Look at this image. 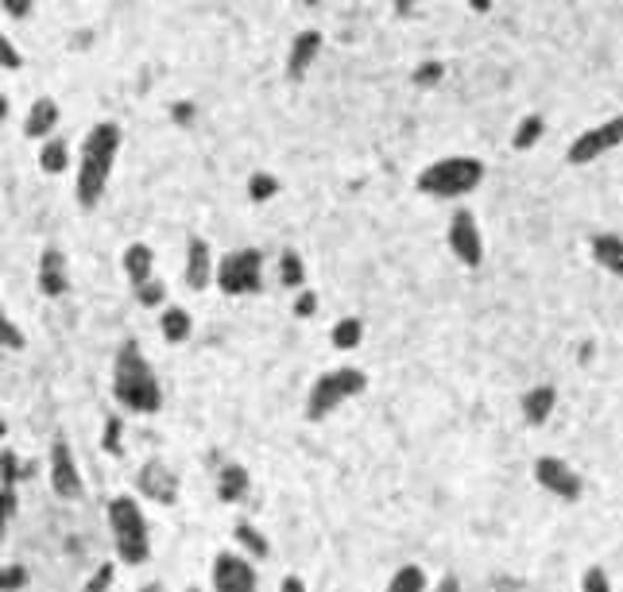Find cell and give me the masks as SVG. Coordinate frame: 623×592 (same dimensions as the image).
I'll list each match as a JSON object with an SVG mask.
<instances>
[{
	"label": "cell",
	"mask_w": 623,
	"mask_h": 592,
	"mask_svg": "<svg viewBox=\"0 0 623 592\" xmlns=\"http://www.w3.org/2000/svg\"><path fill=\"white\" fill-rule=\"evenodd\" d=\"M113 399L128 414L163 411V387H159L156 368H151V361L136 341H124L113 356Z\"/></svg>",
	"instance_id": "cell-1"
},
{
	"label": "cell",
	"mask_w": 623,
	"mask_h": 592,
	"mask_svg": "<svg viewBox=\"0 0 623 592\" xmlns=\"http://www.w3.org/2000/svg\"><path fill=\"white\" fill-rule=\"evenodd\" d=\"M116 151H121V124L101 121L90 128L82 144V159H78V206L93 209L101 202L109 186V174H113Z\"/></svg>",
	"instance_id": "cell-2"
},
{
	"label": "cell",
	"mask_w": 623,
	"mask_h": 592,
	"mask_svg": "<svg viewBox=\"0 0 623 592\" xmlns=\"http://www.w3.org/2000/svg\"><path fill=\"white\" fill-rule=\"evenodd\" d=\"M109 538H113L116 561L124 566H148L151 561V523L144 515L140 500L132 496H113L105 508Z\"/></svg>",
	"instance_id": "cell-3"
},
{
	"label": "cell",
	"mask_w": 623,
	"mask_h": 592,
	"mask_svg": "<svg viewBox=\"0 0 623 592\" xmlns=\"http://www.w3.org/2000/svg\"><path fill=\"white\" fill-rule=\"evenodd\" d=\"M484 182V163L476 156H445L434 159L419 171L415 179V190L427 197H438V202H457V197L473 194Z\"/></svg>",
	"instance_id": "cell-4"
},
{
	"label": "cell",
	"mask_w": 623,
	"mask_h": 592,
	"mask_svg": "<svg viewBox=\"0 0 623 592\" xmlns=\"http://www.w3.org/2000/svg\"><path fill=\"white\" fill-rule=\"evenodd\" d=\"M369 391V376L364 368H329L314 379L310 395H306V422H326L337 407H344L349 399H361Z\"/></svg>",
	"instance_id": "cell-5"
},
{
	"label": "cell",
	"mask_w": 623,
	"mask_h": 592,
	"mask_svg": "<svg viewBox=\"0 0 623 592\" xmlns=\"http://www.w3.org/2000/svg\"><path fill=\"white\" fill-rule=\"evenodd\" d=\"M214 283L222 287V295L229 298L256 295V291L263 287V252H256V248H237V252L222 255Z\"/></svg>",
	"instance_id": "cell-6"
},
{
	"label": "cell",
	"mask_w": 623,
	"mask_h": 592,
	"mask_svg": "<svg viewBox=\"0 0 623 592\" xmlns=\"http://www.w3.org/2000/svg\"><path fill=\"white\" fill-rule=\"evenodd\" d=\"M47 480H50V492L66 503H78L86 500V480L82 469H78V457H75V445L66 442V434L50 437V449H47Z\"/></svg>",
	"instance_id": "cell-7"
},
{
	"label": "cell",
	"mask_w": 623,
	"mask_h": 592,
	"mask_svg": "<svg viewBox=\"0 0 623 592\" xmlns=\"http://www.w3.org/2000/svg\"><path fill=\"white\" fill-rule=\"evenodd\" d=\"M531 473H534V485H539L546 496H554V500L577 503L585 496V477L569 465V460L550 457L546 453V457H534Z\"/></svg>",
	"instance_id": "cell-8"
},
{
	"label": "cell",
	"mask_w": 623,
	"mask_h": 592,
	"mask_svg": "<svg viewBox=\"0 0 623 592\" xmlns=\"http://www.w3.org/2000/svg\"><path fill=\"white\" fill-rule=\"evenodd\" d=\"M615 148H623V116H612V121L585 128L581 136L569 144L566 159H569V167H589V163L604 159L608 151H615Z\"/></svg>",
	"instance_id": "cell-9"
},
{
	"label": "cell",
	"mask_w": 623,
	"mask_h": 592,
	"mask_svg": "<svg viewBox=\"0 0 623 592\" xmlns=\"http://www.w3.org/2000/svg\"><path fill=\"white\" fill-rule=\"evenodd\" d=\"M209 584H214V592H256L260 573H256V561L240 550H222L209 566Z\"/></svg>",
	"instance_id": "cell-10"
},
{
	"label": "cell",
	"mask_w": 623,
	"mask_h": 592,
	"mask_svg": "<svg viewBox=\"0 0 623 592\" xmlns=\"http://www.w3.org/2000/svg\"><path fill=\"white\" fill-rule=\"evenodd\" d=\"M445 244H450L453 260L461 267H480L484 263V237H480V225L468 209H457L450 217V229H445Z\"/></svg>",
	"instance_id": "cell-11"
},
{
	"label": "cell",
	"mask_w": 623,
	"mask_h": 592,
	"mask_svg": "<svg viewBox=\"0 0 623 592\" xmlns=\"http://www.w3.org/2000/svg\"><path fill=\"white\" fill-rule=\"evenodd\" d=\"M136 488H140L144 500L159 503V508H174L179 503V477H174V469L163 465V460H148L140 469V477H136Z\"/></svg>",
	"instance_id": "cell-12"
},
{
	"label": "cell",
	"mask_w": 623,
	"mask_h": 592,
	"mask_svg": "<svg viewBox=\"0 0 623 592\" xmlns=\"http://www.w3.org/2000/svg\"><path fill=\"white\" fill-rule=\"evenodd\" d=\"M35 283L47 298H63L70 291V263L55 244L39 252V267H35Z\"/></svg>",
	"instance_id": "cell-13"
},
{
	"label": "cell",
	"mask_w": 623,
	"mask_h": 592,
	"mask_svg": "<svg viewBox=\"0 0 623 592\" xmlns=\"http://www.w3.org/2000/svg\"><path fill=\"white\" fill-rule=\"evenodd\" d=\"M186 287L190 291H205L214 283V272H217V260H214V248L205 237H190L186 240Z\"/></svg>",
	"instance_id": "cell-14"
},
{
	"label": "cell",
	"mask_w": 623,
	"mask_h": 592,
	"mask_svg": "<svg viewBox=\"0 0 623 592\" xmlns=\"http://www.w3.org/2000/svg\"><path fill=\"white\" fill-rule=\"evenodd\" d=\"M523 422L526 426H546L550 414H554V407H558V387L554 384H539L531 387V391L523 395Z\"/></svg>",
	"instance_id": "cell-15"
},
{
	"label": "cell",
	"mask_w": 623,
	"mask_h": 592,
	"mask_svg": "<svg viewBox=\"0 0 623 592\" xmlns=\"http://www.w3.org/2000/svg\"><path fill=\"white\" fill-rule=\"evenodd\" d=\"M589 252H592V263H600L608 275L623 280V237L620 232H597L589 240Z\"/></svg>",
	"instance_id": "cell-16"
},
{
	"label": "cell",
	"mask_w": 623,
	"mask_h": 592,
	"mask_svg": "<svg viewBox=\"0 0 623 592\" xmlns=\"http://www.w3.org/2000/svg\"><path fill=\"white\" fill-rule=\"evenodd\" d=\"M121 267H124V275H128L132 287H140V283L156 280V252H151L148 244H128L121 255Z\"/></svg>",
	"instance_id": "cell-17"
},
{
	"label": "cell",
	"mask_w": 623,
	"mask_h": 592,
	"mask_svg": "<svg viewBox=\"0 0 623 592\" xmlns=\"http://www.w3.org/2000/svg\"><path fill=\"white\" fill-rule=\"evenodd\" d=\"M248 492H252V477H248V469L245 465H237V460H229V465L217 473V500L240 503V500H248Z\"/></svg>",
	"instance_id": "cell-18"
},
{
	"label": "cell",
	"mask_w": 623,
	"mask_h": 592,
	"mask_svg": "<svg viewBox=\"0 0 623 592\" xmlns=\"http://www.w3.org/2000/svg\"><path fill=\"white\" fill-rule=\"evenodd\" d=\"M321 50V35L318 32H298L295 43H291V55H287V75L295 78H306V70L314 66V58H318Z\"/></svg>",
	"instance_id": "cell-19"
},
{
	"label": "cell",
	"mask_w": 623,
	"mask_h": 592,
	"mask_svg": "<svg viewBox=\"0 0 623 592\" xmlns=\"http://www.w3.org/2000/svg\"><path fill=\"white\" fill-rule=\"evenodd\" d=\"M159 333H163L167 345H182L194 333V321H190V314L182 306H163L159 310Z\"/></svg>",
	"instance_id": "cell-20"
},
{
	"label": "cell",
	"mask_w": 623,
	"mask_h": 592,
	"mask_svg": "<svg viewBox=\"0 0 623 592\" xmlns=\"http://www.w3.org/2000/svg\"><path fill=\"white\" fill-rule=\"evenodd\" d=\"M233 538H237V546H240V554H245V558H252V561H268L271 558V543L263 538L260 526H252L248 519H240V523L233 526Z\"/></svg>",
	"instance_id": "cell-21"
},
{
	"label": "cell",
	"mask_w": 623,
	"mask_h": 592,
	"mask_svg": "<svg viewBox=\"0 0 623 592\" xmlns=\"http://www.w3.org/2000/svg\"><path fill=\"white\" fill-rule=\"evenodd\" d=\"M55 128H58V105L50 98H39L32 105V113H27V121H24V136L39 140V136H50Z\"/></svg>",
	"instance_id": "cell-22"
},
{
	"label": "cell",
	"mask_w": 623,
	"mask_h": 592,
	"mask_svg": "<svg viewBox=\"0 0 623 592\" xmlns=\"http://www.w3.org/2000/svg\"><path fill=\"white\" fill-rule=\"evenodd\" d=\"M384 592H430V577L427 569L419 566V561H407V566H399L392 573V581H387Z\"/></svg>",
	"instance_id": "cell-23"
},
{
	"label": "cell",
	"mask_w": 623,
	"mask_h": 592,
	"mask_svg": "<svg viewBox=\"0 0 623 592\" xmlns=\"http://www.w3.org/2000/svg\"><path fill=\"white\" fill-rule=\"evenodd\" d=\"M361 341H364L361 318H341V321H333V329H329V345H333L337 353H353V349H361Z\"/></svg>",
	"instance_id": "cell-24"
},
{
	"label": "cell",
	"mask_w": 623,
	"mask_h": 592,
	"mask_svg": "<svg viewBox=\"0 0 623 592\" xmlns=\"http://www.w3.org/2000/svg\"><path fill=\"white\" fill-rule=\"evenodd\" d=\"M280 283L287 291H303L306 287V260L295 252V248H287V252L280 255Z\"/></svg>",
	"instance_id": "cell-25"
},
{
	"label": "cell",
	"mask_w": 623,
	"mask_h": 592,
	"mask_svg": "<svg viewBox=\"0 0 623 592\" xmlns=\"http://www.w3.org/2000/svg\"><path fill=\"white\" fill-rule=\"evenodd\" d=\"M66 163H70V144H66L63 136H50V140L43 144V151H39V167L47 174H63Z\"/></svg>",
	"instance_id": "cell-26"
},
{
	"label": "cell",
	"mask_w": 623,
	"mask_h": 592,
	"mask_svg": "<svg viewBox=\"0 0 623 592\" xmlns=\"http://www.w3.org/2000/svg\"><path fill=\"white\" fill-rule=\"evenodd\" d=\"M35 465H24L12 449H0V488H16L20 480L32 477Z\"/></svg>",
	"instance_id": "cell-27"
},
{
	"label": "cell",
	"mask_w": 623,
	"mask_h": 592,
	"mask_svg": "<svg viewBox=\"0 0 623 592\" xmlns=\"http://www.w3.org/2000/svg\"><path fill=\"white\" fill-rule=\"evenodd\" d=\"M542 132H546V121L542 116H523L516 128V136H511V148L516 151H531L534 144L542 140Z\"/></svg>",
	"instance_id": "cell-28"
},
{
	"label": "cell",
	"mask_w": 623,
	"mask_h": 592,
	"mask_svg": "<svg viewBox=\"0 0 623 592\" xmlns=\"http://www.w3.org/2000/svg\"><path fill=\"white\" fill-rule=\"evenodd\" d=\"M0 345L9 349V353H24V349H27L24 329L9 318V310H4V306H0Z\"/></svg>",
	"instance_id": "cell-29"
},
{
	"label": "cell",
	"mask_w": 623,
	"mask_h": 592,
	"mask_svg": "<svg viewBox=\"0 0 623 592\" xmlns=\"http://www.w3.org/2000/svg\"><path fill=\"white\" fill-rule=\"evenodd\" d=\"M124 419L121 414H109L105 419V434H101V449L109 453V457H124Z\"/></svg>",
	"instance_id": "cell-30"
},
{
	"label": "cell",
	"mask_w": 623,
	"mask_h": 592,
	"mask_svg": "<svg viewBox=\"0 0 623 592\" xmlns=\"http://www.w3.org/2000/svg\"><path fill=\"white\" fill-rule=\"evenodd\" d=\"M280 190H283L280 179H275V174H268V171H260V174H252V179H248V197H252V202H271Z\"/></svg>",
	"instance_id": "cell-31"
},
{
	"label": "cell",
	"mask_w": 623,
	"mask_h": 592,
	"mask_svg": "<svg viewBox=\"0 0 623 592\" xmlns=\"http://www.w3.org/2000/svg\"><path fill=\"white\" fill-rule=\"evenodd\" d=\"M27 581H32V573H27V566H20V561L0 566V592H24Z\"/></svg>",
	"instance_id": "cell-32"
},
{
	"label": "cell",
	"mask_w": 623,
	"mask_h": 592,
	"mask_svg": "<svg viewBox=\"0 0 623 592\" xmlns=\"http://www.w3.org/2000/svg\"><path fill=\"white\" fill-rule=\"evenodd\" d=\"M136 303L148 306V310H163L167 306V283L163 280H148L136 287Z\"/></svg>",
	"instance_id": "cell-33"
},
{
	"label": "cell",
	"mask_w": 623,
	"mask_h": 592,
	"mask_svg": "<svg viewBox=\"0 0 623 592\" xmlns=\"http://www.w3.org/2000/svg\"><path fill=\"white\" fill-rule=\"evenodd\" d=\"M581 592H612V577L604 566H589L581 573Z\"/></svg>",
	"instance_id": "cell-34"
},
{
	"label": "cell",
	"mask_w": 623,
	"mask_h": 592,
	"mask_svg": "<svg viewBox=\"0 0 623 592\" xmlns=\"http://www.w3.org/2000/svg\"><path fill=\"white\" fill-rule=\"evenodd\" d=\"M291 310H295V318H314V314H318V291L314 287H303V291H295V306H291Z\"/></svg>",
	"instance_id": "cell-35"
},
{
	"label": "cell",
	"mask_w": 623,
	"mask_h": 592,
	"mask_svg": "<svg viewBox=\"0 0 623 592\" xmlns=\"http://www.w3.org/2000/svg\"><path fill=\"white\" fill-rule=\"evenodd\" d=\"M116 577V566L113 561H101L98 569H93V577L86 581V592H109V584H113Z\"/></svg>",
	"instance_id": "cell-36"
},
{
	"label": "cell",
	"mask_w": 623,
	"mask_h": 592,
	"mask_svg": "<svg viewBox=\"0 0 623 592\" xmlns=\"http://www.w3.org/2000/svg\"><path fill=\"white\" fill-rule=\"evenodd\" d=\"M0 66H4V70H20V66H24V55L12 47L9 35H0Z\"/></svg>",
	"instance_id": "cell-37"
},
{
	"label": "cell",
	"mask_w": 623,
	"mask_h": 592,
	"mask_svg": "<svg viewBox=\"0 0 623 592\" xmlns=\"http://www.w3.org/2000/svg\"><path fill=\"white\" fill-rule=\"evenodd\" d=\"M20 508V496L16 488H0V519H12Z\"/></svg>",
	"instance_id": "cell-38"
},
{
	"label": "cell",
	"mask_w": 623,
	"mask_h": 592,
	"mask_svg": "<svg viewBox=\"0 0 623 592\" xmlns=\"http://www.w3.org/2000/svg\"><path fill=\"white\" fill-rule=\"evenodd\" d=\"M0 4L12 20H27V12H32V0H0Z\"/></svg>",
	"instance_id": "cell-39"
},
{
	"label": "cell",
	"mask_w": 623,
	"mask_h": 592,
	"mask_svg": "<svg viewBox=\"0 0 623 592\" xmlns=\"http://www.w3.org/2000/svg\"><path fill=\"white\" fill-rule=\"evenodd\" d=\"M438 78H442V66H438V62H422V70L415 75V82L430 86V82H438Z\"/></svg>",
	"instance_id": "cell-40"
},
{
	"label": "cell",
	"mask_w": 623,
	"mask_h": 592,
	"mask_svg": "<svg viewBox=\"0 0 623 592\" xmlns=\"http://www.w3.org/2000/svg\"><path fill=\"white\" fill-rule=\"evenodd\" d=\"M171 116H174V124H190V121H194V105H186V101H179V105L171 109Z\"/></svg>",
	"instance_id": "cell-41"
},
{
	"label": "cell",
	"mask_w": 623,
	"mask_h": 592,
	"mask_svg": "<svg viewBox=\"0 0 623 592\" xmlns=\"http://www.w3.org/2000/svg\"><path fill=\"white\" fill-rule=\"evenodd\" d=\"M280 592H310V589H306V581H303V577H298V573H291V577H283Z\"/></svg>",
	"instance_id": "cell-42"
},
{
	"label": "cell",
	"mask_w": 623,
	"mask_h": 592,
	"mask_svg": "<svg viewBox=\"0 0 623 592\" xmlns=\"http://www.w3.org/2000/svg\"><path fill=\"white\" fill-rule=\"evenodd\" d=\"M438 592H461V581L457 577H442V581H438Z\"/></svg>",
	"instance_id": "cell-43"
},
{
	"label": "cell",
	"mask_w": 623,
	"mask_h": 592,
	"mask_svg": "<svg viewBox=\"0 0 623 592\" xmlns=\"http://www.w3.org/2000/svg\"><path fill=\"white\" fill-rule=\"evenodd\" d=\"M4 116H9V98L0 93V121H4Z\"/></svg>",
	"instance_id": "cell-44"
},
{
	"label": "cell",
	"mask_w": 623,
	"mask_h": 592,
	"mask_svg": "<svg viewBox=\"0 0 623 592\" xmlns=\"http://www.w3.org/2000/svg\"><path fill=\"white\" fill-rule=\"evenodd\" d=\"M4 535H9V519H0V546H4Z\"/></svg>",
	"instance_id": "cell-45"
},
{
	"label": "cell",
	"mask_w": 623,
	"mask_h": 592,
	"mask_svg": "<svg viewBox=\"0 0 623 592\" xmlns=\"http://www.w3.org/2000/svg\"><path fill=\"white\" fill-rule=\"evenodd\" d=\"M140 592H163V584H159V581H151V584H144Z\"/></svg>",
	"instance_id": "cell-46"
},
{
	"label": "cell",
	"mask_w": 623,
	"mask_h": 592,
	"mask_svg": "<svg viewBox=\"0 0 623 592\" xmlns=\"http://www.w3.org/2000/svg\"><path fill=\"white\" fill-rule=\"evenodd\" d=\"M473 9L476 12H488V0H473Z\"/></svg>",
	"instance_id": "cell-47"
},
{
	"label": "cell",
	"mask_w": 623,
	"mask_h": 592,
	"mask_svg": "<svg viewBox=\"0 0 623 592\" xmlns=\"http://www.w3.org/2000/svg\"><path fill=\"white\" fill-rule=\"evenodd\" d=\"M0 437H9V422H4V414H0Z\"/></svg>",
	"instance_id": "cell-48"
},
{
	"label": "cell",
	"mask_w": 623,
	"mask_h": 592,
	"mask_svg": "<svg viewBox=\"0 0 623 592\" xmlns=\"http://www.w3.org/2000/svg\"><path fill=\"white\" fill-rule=\"evenodd\" d=\"M186 592H202V589H186Z\"/></svg>",
	"instance_id": "cell-49"
}]
</instances>
